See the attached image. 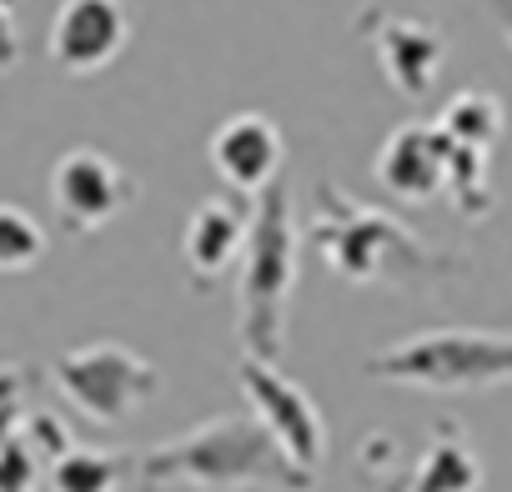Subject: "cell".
I'll list each match as a JSON object with an SVG mask.
<instances>
[{
    "mask_svg": "<svg viewBox=\"0 0 512 492\" xmlns=\"http://www.w3.org/2000/svg\"><path fill=\"white\" fill-rule=\"evenodd\" d=\"M51 382L56 392L96 427L126 422L136 407H146L161 392V372L156 362H146L141 352H131L126 342H91L76 352H61L51 362Z\"/></svg>",
    "mask_w": 512,
    "mask_h": 492,
    "instance_id": "cell-5",
    "label": "cell"
},
{
    "mask_svg": "<svg viewBox=\"0 0 512 492\" xmlns=\"http://www.w3.org/2000/svg\"><path fill=\"white\" fill-rule=\"evenodd\" d=\"M297 292V216L292 191L272 181L256 191L241 241V357L272 362L287 347V307Z\"/></svg>",
    "mask_w": 512,
    "mask_h": 492,
    "instance_id": "cell-3",
    "label": "cell"
},
{
    "mask_svg": "<svg viewBox=\"0 0 512 492\" xmlns=\"http://www.w3.org/2000/svg\"><path fill=\"white\" fill-rule=\"evenodd\" d=\"M16 427H21V407H0V442H6Z\"/></svg>",
    "mask_w": 512,
    "mask_h": 492,
    "instance_id": "cell-21",
    "label": "cell"
},
{
    "mask_svg": "<svg viewBox=\"0 0 512 492\" xmlns=\"http://www.w3.org/2000/svg\"><path fill=\"white\" fill-rule=\"evenodd\" d=\"M211 166L236 196L267 191L282 171V126L256 116V111L221 121L216 136H211Z\"/></svg>",
    "mask_w": 512,
    "mask_h": 492,
    "instance_id": "cell-11",
    "label": "cell"
},
{
    "mask_svg": "<svg viewBox=\"0 0 512 492\" xmlns=\"http://www.w3.org/2000/svg\"><path fill=\"white\" fill-rule=\"evenodd\" d=\"M432 126L462 151H492V141L502 131V106L487 91H462V96L447 101V111Z\"/></svg>",
    "mask_w": 512,
    "mask_h": 492,
    "instance_id": "cell-15",
    "label": "cell"
},
{
    "mask_svg": "<svg viewBox=\"0 0 512 492\" xmlns=\"http://www.w3.org/2000/svg\"><path fill=\"white\" fill-rule=\"evenodd\" d=\"M482 487V462L477 452L462 442L457 422H442L437 437L427 442L422 462L412 467L402 492H477Z\"/></svg>",
    "mask_w": 512,
    "mask_h": 492,
    "instance_id": "cell-13",
    "label": "cell"
},
{
    "mask_svg": "<svg viewBox=\"0 0 512 492\" xmlns=\"http://www.w3.org/2000/svg\"><path fill=\"white\" fill-rule=\"evenodd\" d=\"M16 397H21V372L0 367V407H16Z\"/></svg>",
    "mask_w": 512,
    "mask_h": 492,
    "instance_id": "cell-20",
    "label": "cell"
},
{
    "mask_svg": "<svg viewBox=\"0 0 512 492\" xmlns=\"http://www.w3.org/2000/svg\"><path fill=\"white\" fill-rule=\"evenodd\" d=\"M246 221H251V206L241 196L236 201L231 196H206L186 216L181 257H186V267L201 287H211L231 272V262L241 257V241H246Z\"/></svg>",
    "mask_w": 512,
    "mask_h": 492,
    "instance_id": "cell-12",
    "label": "cell"
},
{
    "mask_svg": "<svg viewBox=\"0 0 512 492\" xmlns=\"http://www.w3.org/2000/svg\"><path fill=\"white\" fill-rule=\"evenodd\" d=\"M41 257H46L41 221L26 216L21 206H0V277H21L41 267Z\"/></svg>",
    "mask_w": 512,
    "mask_h": 492,
    "instance_id": "cell-17",
    "label": "cell"
},
{
    "mask_svg": "<svg viewBox=\"0 0 512 492\" xmlns=\"http://www.w3.org/2000/svg\"><path fill=\"white\" fill-rule=\"evenodd\" d=\"M21 61V36L11 21V0H0V71H11Z\"/></svg>",
    "mask_w": 512,
    "mask_h": 492,
    "instance_id": "cell-19",
    "label": "cell"
},
{
    "mask_svg": "<svg viewBox=\"0 0 512 492\" xmlns=\"http://www.w3.org/2000/svg\"><path fill=\"white\" fill-rule=\"evenodd\" d=\"M236 377H241V392L251 402V417L267 427V437L282 447V457L297 472L317 477V467L327 462V422H322L317 402L282 367H272V362L241 357L236 362Z\"/></svg>",
    "mask_w": 512,
    "mask_h": 492,
    "instance_id": "cell-6",
    "label": "cell"
},
{
    "mask_svg": "<svg viewBox=\"0 0 512 492\" xmlns=\"http://www.w3.org/2000/svg\"><path fill=\"white\" fill-rule=\"evenodd\" d=\"M487 166H492V151H462V146H452V156H447V186L442 191L472 221H482L492 211V176H487Z\"/></svg>",
    "mask_w": 512,
    "mask_h": 492,
    "instance_id": "cell-16",
    "label": "cell"
},
{
    "mask_svg": "<svg viewBox=\"0 0 512 492\" xmlns=\"http://www.w3.org/2000/svg\"><path fill=\"white\" fill-rule=\"evenodd\" d=\"M46 467H51V492H116L121 477L131 472V457L101 452V447H76L71 442Z\"/></svg>",
    "mask_w": 512,
    "mask_h": 492,
    "instance_id": "cell-14",
    "label": "cell"
},
{
    "mask_svg": "<svg viewBox=\"0 0 512 492\" xmlns=\"http://www.w3.org/2000/svg\"><path fill=\"white\" fill-rule=\"evenodd\" d=\"M36 467H41V457L26 447L21 432L0 442V492H36Z\"/></svg>",
    "mask_w": 512,
    "mask_h": 492,
    "instance_id": "cell-18",
    "label": "cell"
},
{
    "mask_svg": "<svg viewBox=\"0 0 512 492\" xmlns=\"http://www.w3.org/2000/svg\"><path fill=\"white\" fill-rule=\"evenodd\" d=\"M136 201V181L96 146H76L51 171V206L71 231H101Z\"/></svg>",
    "mask_w": 512,
    "mask_h": 492,
    "instance_id": "cell-8",
    "label": "cell"
},
{
    "mask_svg": "<svg viewBox=\"0 0 512 492\" xmlns=\"http://www.w3.org/2000/svg\"><path fill=\"white\" fill-rule=\"evenodd\" d=\"M447 156H452V141H447L437 126L407 121V126H397V131L382 141V151H377V161H372V176H377V186L392 191L397 201L422 206V201L442 196V186H447Z\"/></svg>",
    "mask_w": 512,
    "mask_h": 492,
    "instance_id": "cell-10",
    "label": "cell"
},
{
    "mask_svg": "<svg viewBox=\"0 0 512 492\" xmlns=\"http://www.w3.org/2000/svg\"><path fill=\"white\" fill-rule=\"evenodd\" d=\"M131 41V21L121 0H61L51 21V61L71 76L106 71Z\"/></svg>",
    "mask_w": 512,
    "mask_h": 492,
    "instance_id": "cell-9",
    "label": "cell"
},
{
    "mask_svg": "<svg viewBox=\"0 0 512 492\" xmlns=\"http://www.w3.org/2000/svg\"><path fill=\"white\" fill-rule=\"evenodd\" d=\"M357 26L372 41L392 91H402L407 101L427 96V86L437 81V71L447 61V31L427 16H402V11H382V6H367L357 16Z\"/></svg>",
    "mask_w": 512,
    "mask_h": 492,
    "instance_id": "cell-7",
    "label": "cell"
},
{
    "mask_svg": "<svg viewBox=\"0 0 512 492\" xmlns=\"http://www.w3.org/2000/svg\"><path fill=\"white\" fill-rule=\"evenodd\" d=\"M312 246L322 252V262L357 287H402V292H432L452 277L467 272L462 257L432 252L422 236H412L397 216L362 206L352 196L337 191V181L317 186V211H312Z\"/></svg>",
    "mask_w": 512,
    "mask_h": 492,
    "instance_id": "cell-2",
    "label": "cell"
},
{
    "mask_svg": "<svg viewBox=\"0 0 512 492\" xmlns=\"http://www.w3.org/2000/svg\"><path fill=\"white\" fill-rule=\"evenodd\" d=\"M131 477L146 492L161 487H201V492H236V487H272V492H312L317 477L297 472L267 427L251 412H221L201 427L131 457Z\"/></svg>",
    "mask_w": 512,
    "mask_h": 492,
    "instance_id": "cell-1",
    "label": "cell"
},
{
    "mask_svg": "<svg viewBox=\"0 0 512 492\" xmlns=\"http://www.w3.org/2000/svg\"><path fill=\"white\" fill-rule=\"evenodd\" d=\"M362 372L417 392H492L512 372V337L497 327H437L372 352Z\"/></svg>",
    "mask_w": 512,
    "mask_h": 492,
    "instance_id": "cell-4",
    "label": "cell"
}]
</instances>
